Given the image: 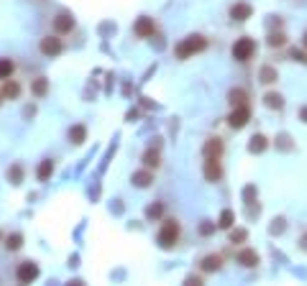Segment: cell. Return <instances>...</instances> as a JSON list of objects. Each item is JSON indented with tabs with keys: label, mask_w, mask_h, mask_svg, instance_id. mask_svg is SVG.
Segmentation results:
<instances>
[{
	"label": "cell",
	"mask_w": 307,
	"mask_h": 286,
	"mask_svg": "<svg viewBox=\"0 0 307 286\" xmlns=\"http://www.w3.org/2000/svg\"><path fill=\"white\" fill-rule=\"evenodd\" d=\"M180 235H182V230H180V223L177 220H164V225H162V230H159V246L162 248H174L180 243Z\"/></svg>",
	"instance_id": "1"
},
{
	"label": "cell",
	"mask_w": 307,
	"mask_h": 286,
	"mask_svg": "<svg viewBox=\"0 0 307 286\" xmlns=\"http://www.w3.org/2000/svg\"><path fill=\"white\" fill-rule=\"evenodd\" d=\"M208 49V38H202V36H190V38H184L180 46H177V56L180 59H190L192 54H200V51H205Z\"/></svg>",
	"instance_id": "2"
},
{
	"label": "cell",
	"mask_w": 307,
	"mask_h": 286,
	"mask_svg": "<svg viewBox=\"0 0 307 286\" xmlns=\"http://www.w3.org/2000/svg\"><path fill=\"white\" fill-rule=\"evenodd\" d=\"M254 54H256V41H254V38L244 36V38H238V41L233 43V59H236V61H248Z\"/></svg>",
	"instance_id": "3"
},
{
	"label": "cell",
	"mask_w": 307,
	"mask_h": 286,
	"mask_svg": "<svg viewBox=\"0 0 307 286\" xmlns=\"http://www.w3.org/2000/svg\"><path fill=\"white\" fill-rule=\"evenodd\" d=\"M248 120H251V107H248V105H238V107H233V113L228 115V125H230L233 130L246 128Z\"/></svg>",
	"instance_id": "4"
},
{
	"label": "cell",
	"mask_w": 307,
	"mask_h": 286,
	"mask_svg": "<svg viewBox=\"0 0 307 286\" xmlns=\"http://www.w3.org/2000/svg\"><path fill=\"white\" fill-rule=\"evenodd\" d=\"M16 276H18V281H20V284H31V281H36V279H38V266H36L34 261H24V263L18 266Z\"/></svg>",
	"instance_id": "5"
},
{
	"label": "cell",
	"mask_w": 307,
	"mask_h": 286,
	"mask_svg": "<svg viewBox=\"0 0 307 286\" xmlns=\"http://www.w3.org/2000/svg\"><path fill=\"white\" fill-rule=\"evenodd\" d=\"M62 38L59 36H44L41 38V54L44 56H59L62 54Z\"/></svg>",
	"instance_id": "6"
},
{
	"label": "cell",
	"mask_w": 307,
	"mask_h": 286,
	"mask_svg": "<svg viewBox=\"0 0 307 286\" xmlns=\"http://www.w3.org/2000/svg\"><path fill=\"white\" fill-rule=\"evenodd\" d=\"M205 179L208 182H220L223 179V166H220V159L218 156H210L208 161H205Z\"/></svg>",
	"instance_id": "7"
},
{
	"label": "cell",
	"mask_w": 307,
	"mask_h": 286,
	"mask_svg": "<svg viewBox=\"0 0 307 286\" xmlns=\"http://www.w3.org/2000/svg\"><path fill=\"white\" fill-rule=\"evenodd\" d=\"M72 28H74V18L70 13H59L54 18V31L56 33H72Z\"/></svg>",
	"instance_id": "8"
},
{
	"label": "cell",
	"mask_w": 307,
	"mask_h": 286,
	"mask_svg": "<svg viewBox=\"0 0 307 286\" xmlns=\"http://www.w3.org/2000/svg\"><path fill=\"white\" fill-rule=\"evenodd\" d=\"M200 269H202L205 274L220 271V269H223V256H220V253H210V256H205L202 263H200Z\"/></svg>",
	"instance_id": "9"
},
{
	"label": "cell",
	"mask_w": 307,
	"mask_h": 286,
	"mask_svg": "<svg viewBox=\"0 0 307 286\" xmlns=\"http://www.w3.org/2000/svg\"><path fill=\"white\" fill-rule=\"evenodd\" d=\"M156 33V26H154V18H138L136 20V36H141V38H148V36H154Z\"/></svg>",
	"instance_id": "10"
},
{
	"label": "cell",
	"mask_w": 307,
	"mask_h": 286,
	"mask_svg": "<svg viewBox=\"0 0 307 286\" xmlns=\"http://www.w3.org/2000/svg\"><path fill=\"white\" fill-rule=\"evenodd\" d=\"M202 153H205V159H210V156H218V159H220L223 141H220V138H208L205 146H202Z\"/></svg>",
	"instance_id": "11"
},
{
	"label": "cell",
	"mask_w": 307,
	"mask_h": 286,
	"mask_svg": "<svg viewBox=\"0 0 307 286\" xmlns=\"http://www.w3.org/2000/svg\"><path fill=\"white\" fill-rule=\"evenodd\" d=\"M251 13H254V8H251L248 3H236V5L230 8V18H233V20H240V23H244V20H248Z\"/></svg>",
	"instance_id": "12"
},
{
	"label": "cell",
	"mask_w": 307,
	"mask_h": 286,
	"mask_svg": "<svg viewBox=\"0 0 307 286\" xmlns=\"http://www.w3.org/2000/svg\"><path fill=\"white\" fill-rule=\"evenodd\" d=\"M238 263H244V266H256L258 263V253L254 248H244V251H238Z\"/></svg>",
	"instance_id": "13"
},
{
	"label": "cell",
	"mask_w": 307,
	"mask_h": 286,
	"mask_svg": "<svg viewBox=\"0 0 307 286\" xmlns=\"http://www.w3.org/2000/svg\"><path fill=\"white\" fill-rule=\"evenodd\" d=\"M0 92H3V97H8V100H16V97L20 95V84L10 77V79L3 82V90H0Z\"/></svg>",
	"instance_id": "14"
},
{
	"label": "cell",
	"mask_w": 307,
	"mask_h": 286,
	"mask_svg": "<svg viewBox=\"0 0 307 286\" xmlns=\"http://www.w3.org/2000/svg\"><path fill=\"white\" fill-rule=\"evenodd\" d=\"M151 182H154V174H151L148 169H144V171H136V174H134V184H136L138 189L151 187Z\"/></svg>",
	"instance_id": "15"
},
{
	"label": "cell",
	"mask_w": 307,
	"mask_h": 286,
	"mask_svg": "<svg viewBox=\"0 0 307 286\" xmlns=\"http://www.w3.org/2000/svg\"><path fill=\"white\" fill-rule=\"evenodd\" d=\"M52 174H54V161H52V159H44V161H41V166H38V171H36L38 182H49Z\"/></svg>",
	"instance_id": "16"
},
{
	"label": "cell",
	"mask_w": 307,
	"mask_h": 286,
	"mask_svg": "<svg viewBox=\"0 0 307 286\" xmlns=\"http://www.w3.org/2000/svg\"><path fill=\"white\" fill-rule=\"evenodd\" d=\"M13 72H16V61L13 59H0V82L10 79Z\"/></svg>",
	"instance_id": "17"
},
{
	"label": "cell",
	"mask_w": 307,
	"mask_h": 286,
	"mask_svg": "<svg viewBox=\"0 0 307 286\" xmlns=\"http://www.w3.org/2000/svg\"><path fill=\"white\" fill-rule=\"evenodd\" d=\"M31 90H34L36 97H44V95L49 92V79H46V77H36L34 84H31Z\"/></svg>",
	"instance_id": "18"
},
{
	"label": "cell",
	"mask_w": 307,
	"mask_h": 286,
	"mask_svg": "<svg viewBox=\"0 0 307 286\" xmlns=\"http://www.w3.org/2000/svg\"><path fill=\"white\" fill-rule=\"evenodd\" d=\"M266 146H269V141H266V136H254L251 138V143H248V151L251 153H261V151H266Z\"/></svg>",
	"instance_id": "19"
},
{
	"label": "cell",
	"mask_w": 307,
	"mask_h": 286,
	"mask_svg": "<svg viewBox=\"0 0 307 286\" xmlns=\"http://www.w3.org/2000/svg\"><path fill=\"white\" fill-rule=\"evenodd\" d=\"M233 223H236V212H233V210H223V212H220V220H218V228L230 230Z\"/></svg>",
	"instance_id": "20"
},
{
	"label": "cell",
	"mask_w": 307,
	"mask_h": 286,
	"mask_svg": "<svg viewBox=\"0 0 307 286\" xmlns=\"http://www.w3.org/2000/svg\"><path fill=\"white\" fill-rule=\"evenodd\" d=\"M264 105H266L269 110H282V107H284V97H282L279 92H269V95L264 97Z\"/></svg>",
	"instance_id": "21"
},
{
	"label": "cell",
	"mask_w": 307,
	"mask_h": 286,
	"mask_svg": "<svg viewBox=\"0 0 307 286\" xmlns=\"http://www.w3.org/2000/svg\"><path fill=\"white\" fill-rule=\"evenodd\" d=\"M258 79L264 82V84H274V82L279 79V72H276L274 67H264V69L258 72Z\"/></svg>",
	"instance_id": "22"
},
{
	"label": "cell",
	"mask_w": 307,
	"mask_h": 286,
	"mask_svg": "<svg viewBox=\"0 0 307 286\" xmlns=\"http://www.w3.org/2000/svg\"><path fill=\"white\" fill-rule=\"evenodd\" d=\"M6 248H8V251H20V248H24V235H20V233L8 235V238H6Z\"/></svg>",
	"instance_id": "23"
},
{
	"label": "cell",
	"mask_w": 307,
	"mask_h": 286,
	"mask_svg": "<svg viewBox=\"0 0 307 286\" xmlns=\"http://www.w3.org/2000/svg\"><path fill=\"white\" fill-rule=\"evenodd\" d=\"M84 138H87V128H84V125H74V128L70 130V141H72V143L80 146V143H84Z\"/></svg>",
	"instance_id": "24"
},
{
	"label": "cell",
	"mask_w": 307,
	"mask_h": 286,
	"mask_svg": "<svg viewBox=\"0 0 307 286\" xmlns=\"http://www.w3.org/2000/svg\"><path fill=\"white\" fill-rule=\"evenodd\" d=\"M144 164H146V169H159V164H162L159 151H146L144 153Z\"/></svg>",
	"instance_id": "25"
},
{
	"label": "cell",
	"mask_w": 307,
	"mask_h": 286,
	"mask_svg": "<svg viewBox=\"0 0 307 286\" xmlns=\"http://www.w3.org/2000/svg\"><path fill=\"white\" fill-rule=\"evenodd\" d=\"M228 100H230V105H233V107H238V105H246L248 95H246V90H233V92L228 95Z\"/></svg>",
	"instance_id": "26"
},
{
	"label": "cell",
	"mask_w": 307,
	"mask_h": 286,
	"mask_svg": "<svg viewBox=\"0 0 307 286\" xmlns=\"http://www.w3.org/2000/svg\"><path fill=\"white\" fill-rule=\"evenodd\" d=\"M162 212H164V205H162V202H154V205L146 207V217H148V220H159Z\"/></svg>",
	"instance_id": "27"
},
{
	"label": "cell",
	"mask_w": 307,
	"mask_h": 286,
	"mask_svg": "<svg viewBox=\"0 0 307 286\" xmlns=\"http://www.w3.org/2000/svg\"><path fill=\"white\" fill-rule=\"evenodd\" d=\"M284 43H287V36L284 33H272L269 36V46L272 49H279V46H284Z\"/></svg>",
	"instance_id": "28"
},
{
	"label": "cell",
	"mask_w": 307,
	"mask_h": 286,
	"mask_svg": "<svg viewBox=\"0 0 307 286\" xmlns=\"http://www.w3.org/2000/svg\"><path fill=\"white\" fill-rule=\"evenodd\" d=\"M246 238H248L246 230H233V233H230V243H244Z\"/></svg>",
	"instance_id": "29"
},
{
	"label": "cell",
	"mask_w": 307,
	"mask_h": 286,
	"mask_svg": "<svg viewBox=\"0 0 307 286\" xmlns=\"http://www.w3.org/2000/svg\"><path fill=\"white\" fill-rule=\"evenodd\" d=\"M200 233H202V235H212V233H215V223H210V220H205V223L200 225Z\"/></svg>",
	"instance_id": "30"
},
{
	"label": "cell",
	"mask_w": 307,
	"mask_h": 286,
	"mask_svg": "<svg viewBox=\"0 0 307 286\" xmlns=\"http://www.w3.org/2000/svg\"><path fill=\"white\" fill-rule=\"evenodd\" d=\"M8 177H10V179H13V184H20V169H18V166H16V169H13V171H8Z\"/></svg>",
	"instance_id": "31"
},
{
	"label": "cell",
	"mask_w": 307,
	"mask_h": 286,
	"mask_svg": "<svg viewBox=\"0 0 307 286\" xmlns=\"http://www.w3.org/2000/svg\"><path fill=\"white\" fill-rule=\"evenodd\" d=\"M290 56H292L294 61H307V59H304V54H302L300 49H292V54H290Z\"/></svg>",
	"instance_id": "32"
},
{
	"label": "cell",
	"mask_w": 307,
	"mask_h": 286,
	"mask_svg": "<svg viewBox=\"0 0 307 286\" xmlns=\"http://www.w3.org/2000/svg\"><path fill=\"white\" fill-rule=\"evenodd\" d=\"M184 284H194V286H197V284H202V279H200V276H187Z\"/></svg>",
	"instance_id": "33"
},
{
	"label": "cell",
	"mask_w": 307,
	"mask_h": 286,
	"mask_svg": "<svg viewBox=\"0 0 307 286\" xmlns=\"http://www.w3.org/2000/svg\"><path fill=\"white\" fill-rule=\"evenodd\" d=\"M300 118H302V123H307V107H302V110H300Z\"/></svg>",
	"instance_id": "34"
},
{
	"label": "cell",
	"mask_w": 307,
	"mask_h": 286,
	"mask_svg": "<svg viewBox=\"0 0 307 286\" xmlns=\"http://www.w3.org/2000/svg\"><path fill=\"white\" fill-rule=\"evenodd\" d=\"M0 105H3V92H0Z\"/></svg>",
	"instance_id": "35"
},
{
	"label": "cell",
	"mask_w": 307,
	"mask_h": 286,
	"mask_svg": "<svg viewBox=\"0 0 307 286\" xmlns=\"http://www.w3.org/2000/svg\"><path fill=\"white\" fill-rule=\"evenodd\" d=\"M0 240H3V233H0Z\"/></svg>",
	"instance_id": "36"
},
{
	"label": "cell",
	"mask_w": 307,
	"mask_h": 286,
	"mask_svg": "<svg viewBox=\"0 0 307 286\" xmlns=\"http://www.w3.org/2000/svg\"><path fill=\"white\" fill-rule=\"evenodd\" d=\"M304 41H307V36H304Z\"/></svg>",
	"instance_id": "37"
}]
</instances>
